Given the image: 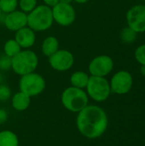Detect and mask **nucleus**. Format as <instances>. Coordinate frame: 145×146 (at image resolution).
<instances>
[{
    "label": "nucleus",
    "mask_w": 145,
    "mask_h": 146,
    "mask_svg": "<svg viewBox=\"0 0 145 146\" xmlns=\"http://www.w3.org/2000/svg\"><path fill=\"white\" fill-rule=\"evenodd\" d=\"M18 8V0H0V9L2 13L9 14L16 10Z\"/></svg>",
    "instance_id": "obj_20"
},
{
    "label": "nucleus",
    "mask_w": 145,
    "mask_h": 146,
    "mask_svg": "<svg viewBox=\"0 0 145 146\" xmlns=\"http://www.w3.org/2000/svg\"><path fill=\"white\" fill-rule=\"evenodd\" d=\"M140 73H141V74L145 77V65H142L141 66V68H140Z\"/></svg>",
    "instance_id": "obj_28"
},
{
    "label": "nucleus",
    "mask_w": 145,
    "mask_h": 146,
    "mask_svg": "<svg viewBox=\"0 0 145 146\" xmlns=\"http://www.w3.org/2000/svg\"><path fill=\"white\" fill-rule=\"evenodd\" d=\"M73 1L79 4H84V3H86L87 2H89V0H73Z\"/></svg>",
    "instance_id": "obj_27"
},
{
    "label": "nucleus",
    "mask_w": 145,
    "mask_h": 146,
    "mask_svg": "<svg viewBox=\"0 0 145 146\" xmlns=\"http://www.w3.org/2000/svg\"><path fill=\"white\" fill-rule=\"evenodd\" d=\"M137 34L138 33L134 30H132L131 27H129L127 26L121 29V31L120 33V37H121V39L122 40V42H124L126 44H132L136 40Z\"/></svg>",
    "instance_id": "obj_19"
},
{
    "label": "nucleus",
    "mask_w": 145,
    "mask_h": 146,
    "mask_svg": "<svg viewBox=\"0 0 145 146\" xmlns=\"http://www.w3.org/2000/svg\"><path fill=\"white\" fill-rule=\"evenodd\" d=\"M54 21L62 27H68L72 25L76 19L75 9L70 3L60 2L51 8Z\"/></svg>",
    "instance_id": "obj_7"
},
{
    "label": "nucleus",
    "mask_w": 145,
    "mask_h": 146,
    "mask_svg": "<svg viewBox=\"0 0 145 146\" xmlns=\"http://www.w3.org/2000/svg\"><path fill=\"white\" fill-rule=\"evenodd\" d=\"M109 85L111 92L118 95H125L132 88L133 77L128 71L121 70L112 76Z\"/></svg>",
    "instance_id": "obj_8"
},
{
    "label": "nucleus",
    "mask_w": 145,
    "mask_h": 146,
    "mask_svg": "<svg viewBox=\"0 0 145 146\" xmlns=\"http://www.w3.org/2000/svg\"><path fill=\"white\" fill-rule=\"evenodd\" d=\"M38 5L37 0H18V7L22 12L28 14Z\"/></svg>",
    "instance_id": "obj_21"
},
{
    "label": "nucleus",
    "mask_w": 145,
    "mask_h": 146,
    "mask_svg": "<svg viewBox=\"0 0 145 146\" xmlns=\"http://www.w3.org/2000/svg\"><path fill=\"white\" fill-rule=\"evenodd\" d=\"M109 125L107 114L97 105H87L76 117V127L79 133L86 139H94L106 132Z\"/></svg>",
    "instance_id": "obj_1"
},
{
    "label": "nucleus",
    "mask_w": 145,
    "mask_h": 146,
    "mask_svg": "<svg viewBox=\"0 0 145 146\" xmlns=\"http://www.w3.org/2000/svg\"><path fill=\"white\" fill-rule=\"evenodd\" d=\"M15 39L20 44L22 50L29 49L35 44L36 33L26 26L15 32Z\"/></svg>",
    "instance_id": "obj_13"
},
{
    "label": "nucleus",
    "mask_w": 145,
    "mask_h": 146,
    "mask_svg": "<svg viewBox=\"0 0 145 146\" xmlns=\"http://www.w3.org/2000/svg\"><path fill=\"white\" fill-rule=\"evenodd\" d=\"M54 23L51 8L45 4L37 7L27 14V27L36 32L49 30Z\"/></svg>",
    "instance_id": "obj_2"
},
{
    "label": "nucleus",
    "mask_w": 145,
    "mask_h": 146,
    "mask_svg": "<svg viewBox=\"0 0 145 146\" xmlns=\"http://www.w3.org/2000/svg\"><path fill=\"white\" fill-rule=\"evenodd\" d=\"M2 14H3V13H2V11H1V9H0V18H1V16H2Z\"/></svg>",
    "instance_id": "obj_30"
},
{
    "label": "nucleus",
    "mask_w": 145,
    "mask_h": 146,
    "mask_svg": "<svg viewBox=\"0 0 145 146\" xmlns=\"http://www.w3.org/2000/svg\"><path fill=\"white\" fill-rule=\"evenodd\" d=\"M72 0H61V2H65V3H70Z\"/></svg>",
    "instance_id": "obj_29"
},
{
    "label": "nucleus",
    "mask_w": 145,
    "mask_h": 146,
    "mask_svg": "<svg viewBox=\"0 0 145 146\" xmlns=\"http://www.w3.org/2000/svg\"><path fill=\"white\" fill-rule=\"evenodd\" d=\"M11 68V58L4 53L0 54V70L6 71Z\"/></svg>",
    "instance_id": "obj_23"
},
{
    "label": "nucleus",
    "mask_w": 145,
    "mask_h": 146,
    "mask_svg": "<svg viewBox=\"0 0 145 146\" xmlns=\"http://www.w3.org/2000/svg\"><path fill=\"white\" fill-rule=\"evenodd\" d=\"M11 98V90L6 85H0V101L6 102Z\"/></svg>",
    "instance_id": "obj_24"
},
{
    "label": "nucleus",
    "mask_w": 145,
    "mask_h": 146,
    "mask_svg": "<svg viewBox=\"0 0 145 146\" xmlns=\"http://www.w3.org/2000/svg\"><path fill=\"white\" fill-rule=\"evenodd\" d=\"M59 46L60 44L57 38L54 36H48L42 42L41 51L45 56L49 58L51 55H53L59 50Z\"/></svg>",
    "instance_id": "obj_15"
},
{
    "label": "nucleus",
    "mask_w": 145,
    "mask_h": 146,
    "mask_svg": "<svg viewBox=\"0 0 145 146\" xmlns=\"http://www.w3.org/2000/svg\"><path fill=\"white\" fill-rule=\"evenodd\" d=\"M85 90L88 97L97 103L106 101L111 94L109 81L105 77L90 76Z\"/></svg>",
    "instance_id": "obj_5"
},
{
    "label": "nucleus",
    "mask_w": 145,
    "mask_h": 146,
    "mask_svg": "<svg viewBox=\"0 0 145 146\" xmlns=\"http://www.w3.org/2000/svg\"><path fill=\"white\" fill-rule=\"evenodd\" d=\"M134 56L137 62L142 66L145 65V44L138 45L134 52Z\"/></svg>",
    "instance_id": "obj_22"
},
{
    "label": "nucleus",
    "mask_w": 145,
    "mask_h": 146,
    "mask_svg": "<svg viewBox=\"0 0 145 146\" xmlns=\"http://www.w3.org/2000/svg\"><path fill=\"white\" fill-rule=\"evenodd\" d=\"M90 76L87 73L84 72V71H76L73 72L71 76H70V83H71V86L76 87V88H79V89H85Z\"/></svg>",
    "instance_id": "obj_16"
},
{
    "label": "nucleus",
    "mask_w": 145,
    "mask_h": 146,
    "mask_svg": "<svg viewBox=\"0 0 145 146\" xmlns=\"http://www.w3.org/2000/svg\"><path fill=\"white\" fill-rule=\"evenodd\" d=\"M114 61L108 55H99L89 63L88 70L91 76L106 77L114 69Z\"/></svg>",
    "instance_id": "obj_9"
},
{
    "label": "nucleus",
    "mask_w": 145,
    "mask_h": 146,
    "mask_svg": "<svg viewBox=\"0 0 145 146\" xmlns=\"http://www.w3.org/2000/svg\"><path fill=\"white\" fill-rule=\"evenodd\" d=\"M44 4L46 6H49L50 8H53L54 6H56L57 3H59L61 2V0H43Z\"/></svg>",
    "instance_id": "obj_26"
},
{
    "label": "nucleus",
    "mask_w": 145,
    "mask_h": 146,
    "mask_svg": "<svg viewBox=\"0 0 145 146\" xmlns=\"http://www.w3.org/2000/svg\"><path fill=\"white\" fill-rule=\"evenodd\" d=\"M61 101L66 110L73 113H79L88 105L89 97L84 89L69 86L62 92Z\"/></svg>",
    "instance_id": "obj_3"
},
{
    "label": "nucleus",
    "mask_w": 145,
    "mask_h": 146,
    "mask_svg": "<svg viewBox=\"0 0 145 146\" xmlns=\"http://www.w3.org/2000/svg\"><path fill=\"white\" fill-rule=\"evenodd\" d=\"M38 65V57L37 54L29 49L21 50L11 58V69L20 76L35 72Z\"/></svg>",
    "instance_id": "obj_4"
},
{
    "label": "nucleus",
    "mask_w": 145,
    "mask_h": 146,
    "mask_svg": "<svg viewBox=\"0 0 145 146\" xmlns=\"http://www.w3.org/2000/svg\"><path fill=\"white\" fill-rule=\"evenodd\" d=\"M50 67L58 72H65L69 70L74 64V56L73 53L68 50H58L49 57Z\"/></svg>",
    "instance_id": "obj_11"
},
{
    "label": "nucleus",
    "mask_w": 145,
    "mask_h": 146,
    "mask_svg": "<svg viewBox=\"0 0 145 146\" xmlns=\"http://www.w3.org/2000/svg\"><path fill=\"white\" fill-rule=\"evenodd\" d=\"M0 146H19L17 135L10 130L0 131Z\"/></svg>",
    "instance_id": "obj_17"
},
{
    "label": "nucleus",
    "mask_w": 145,
    "mask_h": 146,
    "mask_svg": "<svg viewBox=\"0 0 145 146\" xmlns=\"http://www.w3.org/2000/svg\"><path fill=\"white\" fill-rule=\"evenodd\" d=\"M127 26L137 33H145V5L137 4L126 12Z\"/></svg>",
    "instance_id": "obj_10"
},
{
    "label": "nucleus",
    "mask_w": 145,
    "mask_h": 146,
    "mask_svg": "<svg viewBox=\"0 0 145 146\" xmlns=\"http://www.w3.org/2000/svg\"><path fill=\"white\" fill-rule=\"evenodd\" d=\"M45 86L46 82L44 77L35 72L21 76L19 80L20 91L30 98L41 94L44 91Z\"/></svg>",
    "instance_id": "obj_6"
},
{
    "label": "nucleus",
    "mask_w": 145,
    "mask_h": 146,
    "mask_svg": "<svg viewBox=\"0 0 145 146\" xmlns=\"http://www.w3.org/2000/svg\"><path fill=\"white\" fill-rule=\"evenodd\" d=\"M3 24L8 30L16 32L27 26V14L17 9L6 14Z\"/></svg>",
    "instance_id": "obj_12"
},
{
    "label": "nucleus",
    "mask_w": 145,
    "mask_h": 146,
    "mask_svg": "<svg viewBox=\"0 0 145 146\" xmlns=\"http://www.w3.org/2000/svg\"><path fill=\"white\" fill-rule=\"evenodd\" d=\"M21 50H22L21 47L16 42V40L15 38L7 40L3 45V53L10 58H12L15 55H17Z\"/></svg>",
    "instance_id": "obj_18"
},
{
    "label": "nucleus",
    "mask_w": 145,
    "mask_h": 146,
    "mask_svg": "<svg viewBox=\"0 0 145 146\" xmlns=\"http://www.w3.org/2000/svg\"><path fill=\"white\" fill-rule=\"evenodd\" d=\"M8 118H9L8 112L3 109H0V125L5 123L8 121Z\"/></svg>",
    "instance_id": "obj_25"
},
{
    "label": "nucleus",
    "mask_w": 145,
    "mask_h": 146,
    "mask_svg": "<svg viewBox=\"0 0 145 146\" xmlns=\"http://www.w3.org/2000/svg\"><path fill=\"white\" fill-rule=\"evenodd\" d=\"M19 146H20V145H19Z\"/></svg>",
    "instance_id": "obj_31"
},
{
    "label": "nucleus",
    "mask_w": 145,
    "mask_h": 146,
    "mask_svg": "<svg viewBox=\"0 0 145 146\" xmlns=\"http://www.w3.org/2000/svg\"><path fill=\"white\" fill-rule=\"evenodd\" d=\"M31 104V98L22 92H18L11 98V105L16 111H25Z\"/></svg>",
    "instance_id": "obj_14"
}]
</instances>
